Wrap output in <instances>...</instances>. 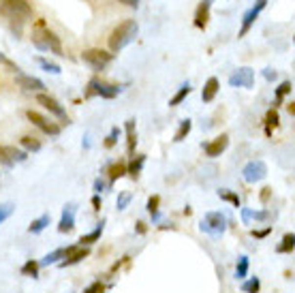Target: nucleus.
<instances>
[{
    "instance_id": "f257e3e1",
    "label": "nucleus",
    "mask_w": 295,
    "mask_h": 293,
    "mask_svg": "<svg viewBox=\"0 0 295 293\" xmlns=\"http://www.w3.org/2000/svg\"><path fill=\"white\" fill-rule=\"evenodd\" d=\"M32 45L41 52H52L56 56H62V43L58 35H54L49 28H45V21L39 20L35 30H32Z\"/></svg>"
},
{
    "instance_id": "f03ea898",
    "label": "nucleus",
    "mask_w": 295,
    "mask_h": 293,
    "mask_svg": "<svg viewBox=\"0 0 295 293\" xmlns=\"http://www.w3.org/2000/svg\"><path fill=\"white\" fill-rule=\"evenodd\" d=\"M137 32H139V24L135 20L122 21L120 26L113 28V32L109 37V49H111V52H120V49L126 47L130 41H135Z\"/></svg>"
},
{
    "instance_id": "7ed1b4c3",
    "label": "nucleus",
    "mask_w": 295,
    "mask_h": 293,
    "mask_svg": "<svg viewBox=\"0 0 295 293\" xmlns=\"http://www.w3.org/2000/svg\"><path fill=\"white\" fill-rule=\"evenodd\" d=\"M0 15L21 24L32 18V7L28 0H0Z\"/></svg>"
},
{
    "instance_id": "20e7f679",
    "label": "nucleus",
    "mask_w": 295,
    "mask_h": 293,
    "mask_svg": "<svg viewBox=\"0 0 295 293\" xmlns=\"http://www.w3.org/2000/svg\"><path fill=\"white\" fill-rule=\"evenodd\" d=\"M199 229L203 231V233H208V235H214V238L223 235L225 229H227V218H225V214H220V212H208L206 216H203Z\"/></svg>"
},
{
    "instance_id": "39448f33",
    "label": "nucleus",
    "mask_w": 295,
    "mask_h": 293,
    "mask_svg": "<svg viewBox=\"0 0 295 293\" xmlns=\"http://www.w3.org/2000/svg\"><path fill=\"white\" fill-rule=\"evenodd\" d=\"M82 60L90 66V69H94V71H103L105 66L113 60V54L105 52V49H99V47H92V49H86V52L82 54Z\"/></svg>"
},
{
    "instance_id": "423d86ee",
    "label": "nucleus",
    "mask_w": 295,
    "mask_h": 293,
    "mask_svg": "<svg viewBox=\"0 0 295 293\" xmlns=\"http://www.w3.org/2000/svg\"><path fill=\"white\" fill-rule=\"evenodd\" d=\"M94 94H99V97H103V99H113L120 94V86H116V84H105L101 80H90L88 90H86V99L94 97Z\"/></svg>"
},
{
    "instance_id": "0eeeda50",
    "label": "nucleus",
    "mask_w": 295,
    "mask_h": 293,
    "mask_svg": "<svg viewBox=\"0 0 295 293\" xmlns=\"http://www.w3.org/2000/svg\"><path fill=\"white\" fill-rule=\"evenodd\" d=\"M265 176H268V165H265L263 161H251L246 163L242 169V178L246 180L248 184H254V182H261Z\"/></svg>"
},
{
    "instance_id": "6e6552de",
    "label": "nucleus",
    "mask_w": 295,
    "mask_h": 293,
    "mask_svg": "<svg viewBox=\"0 0 295 293\" xmlns=\"http://www.w3.org/2000/svg\"><path fill=\"white\" fill-rule=\"evenodd\" d=\"M26 118H28V120H30L37 128H41V131H43L45 135H58V133H60V126H58V125H54L52 120H47L45 116H41L39 111H32V109H30V111H26Z\"/></svg>"
},
{
    "instance_id": "1a4fd4ad",
    "label": "nucleus",
    "mask_w": 295,
    "mask_h": 293,
    "mask_svg": "<svg viewBox=\"0 0 295 293\" xmlns=\"http://www.w3.org/2000/svg\"><path fill=\"white\" fill-rule=\"evenodd\" d=\"M28 159L24 150H18L13 146H0V163L4 167H13L15 163H24Z\"/></svg>"
},
{
    "instance_id": "9d476101",
    "label": "nucleus",
    "mask_w": 295,
    "mask_h": 293,
    "mask_svg": "<svg viewBox=\"0 0 295 293\" xmlns=\"http://www.w3.org/2000/svg\"><path fill=\"white\" fill-rule=\"evenodd\" d=\"M229 84L233 88H253V84H254V69H251V66H242V69H237L233 75L229 77Z\"/></svg>"
},
{
    "instance_id": "9b49d317",
    "label": "nucleus",
    "mask_w": 295,
    "mask_h": 293,
    "mask_svg": "<svg viewBox=\"0 0 295 293\" xmlns=\"http://www.w3.org/2000/svg\"><path fill=\"white\" fill-rule=\"evenodd\" d=\"M37 101L45 107V109H49V114H54L56 118H60V120H66V122H69L64 107H62L54 97H49V94H45V92H39V94H37Z\"/></svg>"
},
{
    "instance_id": "f8f14e48",
    "label": "nucleus",
    "mask_w": 295,
    "mask_h": 293,
    "mask_svg": "<svg viewBox=\"0 0 295 293\" xmlns=\"http://www.w3.org/2000/svg\"><path fill=\"white\" fill-rule=\"evenodd\" d=\"M75 212H77V206L75 204H66L64 210H62V218L58 223V231L60 233H71L75 229Z\"/></svg>"
},
{
    "instance_id": "ddd939ff",
    "label": "nucleus",
    "mask_w": 295,
    "mask_h": 293,
    "mask_svg": "<svg viewBox=\"0 0 295 293\" xmlns=\"http://www.w3.org/2000/svg\"><path fill=\"white\" fill-rule=\"evenodd\" d=\"M227 146H229V135H220V137H216L214 142L203 144V150H206V154L210 159H216V156H220L227 150Z\"/></svg>"
},
{
    "instance_id": "4468645a",
    "label": "nucleus",
    "mask_w": 295,
    "mask_h": 293,
    "mask_svg": "<svg viewBox=\"0 0 295 293\" xmlns=\"http://www.w3.org/2000/svg\"><path fill=\"white\" fill-rule=\"evenodd\" d=\"M15 82H18V86H20L21 90H28V92H41V90L45 88V84L39 80V77L24 75V73H18Z\"/></svg>"
},
{
    "instance_id": "2eb2a0df",
    "label": "nucleus",
    "mask_w": 295,
    "mask_h": 293,
    "mask_svg": "<svg viewBox=\"0 0 295 293\" xmlns=\"http://www.w3.org/2000/svg\"><path fill=\"white\" fill-rule=\"evenodd\" d=\"M210 9H212V0H201L199 7L195 11V26L199 30H206L210 21Z\"/></svg>"
},
{
    "instance_id": "dca6fc26",
    "label": "nucleus",
    "mask_w": 295,
    "mask_h": 293,
    "mask_svg": "<svg viewBox=\"0 0 295 293\" xmlns=\"http://www.w3.org/2000/svg\"><path fill=\"white\" fill-rule=\"evenodd\" d=\"M220 88V82L216 80V77H210V80L206 82V86H203V92H201V101L203 103H212L214 97H216Z\"/></svg>"
},
{
    "instance_id": "f3484780",
    "label": "nucleus",
    "mask_w": 295,
    "mask_h": 293,
    "mask_svg": "<svg viewBox=\"0 0 295 293\" xmlns=\"http://www.w3.org/2000/svg\"><path fill=\"white\" fill-rule=\"evenodd\" d=\"M103 229H105V221H101L92 231H90V233H86V235H82V238H79V246H88V244H94V242H99L101 233H103Z\"/></svg>"
},
{
    "instance_id": "a211bd4d",
    "label": "nucleus",
    "mask_w": 295,
    "mask_h": 293,
    "mask_svg": "<svg viewBox=\"0 0 295 293\" xmlns=\"http://www.w3.org/2000/svg\"><path fill=\"white\" fill-rule=\"evenodd\" d=\"M135 146H137V133H135V120L130 118L126 120V150L130 156L135 154Z\"/></svg>"
},
{
    "instance_id": "6ab92c4d",
    "label": "nucleus",
    "mask_w": 295,
    "mask_h": 293,
    "mask_svg": "<svg viewBox=\"0 0 295 293\" xmlns=\"http://www.w3.org/2000/svg\"><path fill=\"white\" fill-rule=\"evenodd\" d=\"M144 163H146V156H144V154H135L133 159H130L128 167H126V173L135 180V178H137L139 173H141V169H144Z\"/></svg>"
},
{
    "instance_id": "aec40b11",
    "label": "nucleus",
    "mask_w": 295,
    "mask_h": 293,
    "mask_svg": "<svg viewBox=\"0 0 295 293\" xmlns=\"http://www.w3.org/2000/svg\"><path fill=\"white\" fill-rule=\"evenodd\" d=\"M60 259H64V249H56L52 252H47L39 261V268H47V266H54V263H60Z\"/></svg>"
},
{
    "instance_id": "412c9836",
    "label": "nucleus",
    "mask_w": 295,
    "mask_h": 293,
    "mask_svg": "<svg viewBox=\"0 0 295 293\" xmlns=\"http://www.w3.org/2000/svg\"><path fill=\"white\" fill-rule=\"evenodd\" d=\"M259 18V11L257 9H251V11H246V13H244V18H242V28H240V37H244L246 35L248 30H251V26L254 24V20Z\"/></svg>"
},
{
    "instance_id": "4be33fe9",
    "label": "nucleus",
    "mask_w": 295,
    "mask_h": 293,
    "mask_svg": "<svg viewBox=\"0 0 295 293\" xmlns=\"http://www.w3.org/2000/svg\"><path fill=\"white\" fill-rule=\"evenodd\" d=\"M86 257H88V249H84V246H82V249H77L75 252H71V255L66 257V259H62V261H60V268L75 266V263H79L82 259H86Z\"/></svg>"
},
{
    "instance_id": "5701e85b",
    "label": "nucleus",
    "mask_w": 295,
    "mask_h": 293,
    "mask_svg": "<svg viewBox=\"0 0 295 293\" xmlns=\"http://www.w3.org/2000/svg\"><path fill=\"white\" fill-rule=\"evenodd\" d=\"M192 92V88H190V84L189 82H186V84H182V86H180V90H178V92H175L173 94V97L171 99H169V107H178L180 103H182V101L186 99V97H189V94Z\"/></svg>"
},
{
    "instance_id": "b1692460",
    "label": "nucleus",
    "mask_w": 295,
    "mask_h": 293,
    "mask_svg": "<svg viewBox=\"0 0 295 293\" xmlns=\"http://www.w3.org/2000/svg\"><path fill=\"white\" fill-rule=\"evenodd\" d=\"M47 225H49V214H43V216H39V218H35V221L30 223L28 231H30V233H41Z\"/></svg>"
},
{
    "instance_id": "393cba45",
    "label": "nucleus",
    "mask_w": 295,
    "mask_h": 293,
    "mask_svg": "<svg viewBox=\"0 0 295 293\" xmlns=\"http://www.w3.org/2000/svg\"><path fill=\"white\" fill-rule=\"evenodd\" d=\"M248 268H251V259H248L246 255H242L240 259H237V266H235V276H237V278H246Z\"/></svg>"
},
{
    "instance_id": "a878e982",
    "label": "nucleus",
    "mask_w": 295,
    "mask_h": 293,
    "mask_svg": "<svg viewBox=\"0 0 295 293\" xmlns=\"http://www.w3.org/2000/svg\"><path fill=\"white\" fill-rule=\"evenodd\" d=\"M293 246H295V233L293 231H289V233L282 238V242L278 244V252H293Z\"/></svg>"
},
{
    "instance_id": "bb28decb",
    "label": "nucleus",
    "mask_w": 295,
    "mask_h": 293,
    "mask_svg": "<svg viewBox=\"0 0 295 293\" xmlns=\"http://www.w3.org/2000/svg\"><path fill=\"white\" fill-rule=\"evenodd\" d=\"M190 128H192V122L186 118V120L180 122V128H178V133H175V137H173V142H182V139L186 137V135L190 133Z\"/></svg>"
},
{
    "instance_id": "cd10ccee",
    "label": "nucleus",
    "mask_w": 295,
    "mask_h": 293,
    "mask_svg": "<svg viewBox=\"0 0 295 293\" xmlns=\"http://www.w3.org/2000/svg\"><path fill=\"white\" fill-rule=\"evenodd\" d=\"M218 197L223 201H229V204H233L235 208H240V197H237V193H231L229 188H220L218 190Z\"/></svg>"
},
{
    "instance_id": "c85d7f7f",
    "label": "nucleus",
    "mask_w": 295,
    "mask_h": 293,
    "mask_svg": "<svg viewBox=\"0 0 295 293\" xmlns=\"http://www.w3.org/2000/svg\"><path fill=\"white\" fill-rule=\"evenodd\" d=\"M20 144L24 146L28 152H39V150H41V144H39L35 137H30V135H24V137L20 139Z\"/></svg>"
},
{
    "instance_id": "c756f323",
    "label": "nucleus",
    "mask_w": 295,
    "mask_h": 293,
    "mask_svg": "<svg viewBox=\"0 0 295 293\" xmlns=\"http://www.w3.org/2000/svg\"><path fill=\"white\" fill-rule=\"evenodd\" d=\"M124 173H126V165L124 163H116V165H111V173H109V184H113L118 178H122Z\"/></svg>"
},
{
    "instance_id": "7c9ffc66",
    "label": "nucleus",
    "mask_w": 295,
    "mask_h": 293,
    "mask_svg": "<svg viewBox=\"0 0 295 293\" xmlns=\"http://www.w3.org/2000/svg\"><path fill=\"white\" fill-rule=\"evenodd\" d=\"M21 274H26V276H32V278H37L39 276V261H26L24 266H21Z\"/></svg>"
},
{
    "instance_id": "2f4dec72",
    "label": "nucleus",
    "mask_w": 295,
    "mask_h": 293,
    "mask_svg": "<svg viewBox=\"0 0 295 293\" xmlns=\"http://www.w3.org/2000/svg\"><path fill=\"white\" fill-rule=\"evenodd\" d=\"M259 289H261V280L257 278V276H253L251 280H246V283L242 285L244 293H259Z\"/></svg>"
},
{
    "instance_id": "473e14b6",
    "label": "nucleus",
    "mask_w": 295,
    "mask_h": 293,
    "mask_svg": "<svg viewBox=\"0 0 295 293\" xmlns=\"http://www.w3.org/2000/svg\"><path fill=\"white\" fill-rule=\"evenodd\" d=\"M37 60H39V64H41V69H43L45 73H52V75H58V73L62 71L56 63H49V60H45V58H37Z\"/></svg>"
},
{
    "instance_id": "72a5a7b5",
    "label": "nucleus",
    "mask_w": 295,
    "mask_h": 293,
    "mask_svg": "<svg viewBox=\"0 0 295 293\" xmlns=\"http://www.w3.org/2000/svg\"><path fill=\"white\" fill-rule=\"evenodd\" d=\"M13 212H15V206L11 204V201H4V204H0V225L7 221V218H9Z\"/></svg>"
},
{
    "instance_id": "f704fd0d",
    "label": "nucleus",
    "mask_w": 295,
    "mask_h": 293,
    "mask_svg": "<svg viewBox=\"0 0 295 293\" xmlns=\"http://www.w3.org/2000/svg\"><path fill=\"white\" fill-rule=\"evenodd\" d=\"M291 88H293V84H291V82H282L280 86L276 88V101H278V103H280V101L285 99L289 92H291Z\"/></svg>"
},
{
    "instance_id": "c9c22d12",
    "label": "nucleus",
    "mask_w": 295,
    "mask_h": 293,
    "mask_svg": "<svg viewBox=\"0 0 295 293\" xmlns=\"http://www.w3.org/2000/svg\"><path fill=\"white\" fill-rule=\"evenodd\" d=\"M118 137H120V128L113 126L111 131H109V135L105 137V146H107V148H113V146L118 144Z\"/></svg>"
},
{
    "instance_id": "e433bc0d",
    "label": "nucleus",
    "mask_w": 295,
    "mask_h": 293,
    "mask_svg": "<svg viewBox=\"0 0 295 293\" xmlns=\"http://www.w3.org/2000/svg\"><path fill=\"white\" fill-rule=\"evenodd\" d=\"M265 122H268V133H272V128L278 126V111L276 109H270L268 116H265Z\"/></svg>"
},
{
    "instance_id": "4c0bfd02",
    "label": "nucleus",
    "mask_w": 295,
    "mask_h": 293,
    "mask_svg": "<svg viewBox=\"0 0 295 293\" xmlns=\"http://www.w3.org/2000/svg\"><path fill=\"white\" fill-rule=\"evenodd\" d=\"M130 204V193H120L116 199V208L118 210H126V206Z\"/></svg>"
},
{
    "instance_id": "58836bf2",
    "label": "nucleus",
    "mask_w": 295,
    "mask_h": 293,
    "mask_svg": "<svg viewBox=\"0 0 295 293\" xmlns=\"http://www.w3.org/2000/svg\"><path fill=\"white\" fill-rule=\"evenodd\" d=\"M158 204H161V197L158 195H152L150 199H148V212H158Z\"/></svg>"
},
{
    "instance_id": "ea45409f",
    "label": "nucleus",
    "mask_w": 295,
    "mask_h": 293,
    "mask_svg": "<svg viewBox=\"0 0 295 293\" xmlns=\"http://www.w3.org/2000/svg\"><path fill=\"white\" fill-rule=\"evenodd\" d=\"M103 283H101V280H96V283H92L90 287H86V289H84V293H103Z\"/></svg>"
},
{
    "instance_id": "a19ab883",
    "label": "nucleus",
    "mask_w": 295,
    "mask_h": 293,
    "mask_svg": "<svg viewBox=\"0 0 295 293\" xmlns=\"http://www.w3.org/2000/svg\"><path fill=\"white\" fill-rule=\"evenodd\" d=\"M0 64H7V66H11V69H13L15 73H18V71H20V66H18V64H13V63H11V60H9V58H7V56H4L2 52H0Z\"/></svg>"
},
{
    "instance_id": "79ce46f5",
    "label": "nucleus",
    "mask_w": 295,
    "mask_h": 293,
    "mask_svg": "<svg viewBox=\"0 0 295 293\" xmlns=\"http://www.w3.org/2000/svg\"><path fill=\"white\" fill-rule=\"evenodd\" d=\"M253 212H254V210H251V208H242V221L246 223V225L253 221Z\"/></svg>"
},
{
    "instance_id": "37998d69",
    "label": "nucleus",
    "mask_w": 295,
    "mask_h": 293,
    "mask_svg": "<svg viewBox=\"0 0 295 293\" xmlns=\"http://www.w3.org/2000/svg\"><path fill=\"white\" fill-rule=\"evenodd\" d=\"M103 190H105V182H103L101 178H96V180H94V193H96V195H101Z\"/></svg>"
},
{
    "instance_id": "c03bdc74",
    "label": "nucleus",
    "mask_w": 295,
    "mask_h": 293,
    "mask_svg": "<svg viewBox=\"0 0 295 293\" xmlns=\"http://www.w3.org/2000/svg\"><path fill=\"white\" fill-rule=\"evenodd\" d=\"M270 231H272V225H268V227L261 229V231H253V235H254V238H265V235H268Z\"/></svg>"
},
{
    "instance_id": "a18cd8bd",
    "label": "nucleus",
    "mask_w": 295,
    "mask_h": 293,
    "mask_svg": "<svg viewBox=\"0 0 295 293\" xmlns=\"http://www.w3.org/2000/svg\"><path fill=\"white\" fill-rule=\"evenodd\" d=\"M263 77H265L268 82H274V80H276V71H274V69H263Z\"/></svg>"
},
{
    "instance_id": "49530a36",
    "label": "nucleus",
    "mask_w": 295,
    "mask_h": 293,
    "mask_svg": "<svg viewBox=\"0 0 295 293\" xmlns=\"http://www.w3.org/2000/svg\"><path fill=\"white\" fill-rule=\"evenodd\" d=\"M270 195H272V188H270V187H265L263 190H261V201H263V204H268Z\"/></svg>"
},
{
    "instance_id": "de8ad7c7",
    "label": "nucleus",
    "mask_w": 295,
    "mask_h": 293,
    "mask_svg": "<svg viewBox=\"0 0 295 293\" xmlns=\"http://www.w3.org/2000/svg\"><path fill=\"white\" fill-rule=\"evenodd\" d=\"M118 2L126 4V7H133V9H137V7H139V0H118Z\"/></svg>"
},
{
    "instance_id": "09e8293b",
    "label": "nucleus",
    "mask_w": 295,
    "mask_h": 293,
    "mask_svg": "<svg viewBox=\"0 0 295 293\" xmlns=\"http://www.w3.org/2000/svg\"><path fill=\"white\" fill-rule=\"evenodd\" d=\"M265 4H268V0H257V4H254V9H257L259 13H261V11L265 9Z\"/></svg>"
},
{
    "instance_id": "8fccbe9b",
    "label": "nucleus",
    "mask_w": 295,
    "mask_h": 293,
    "mask_svg": "<svg viewBox=\"0 0 295 293\" xmlns=\"http://www.w3.org/2000/svg\"><path fill=\"white\" fill-rule=\"evenodd\" d=\"M92 206H94V210H101V197L99 195L92 197Z\"/></svg>"
},
{
    "instance_id": "3c124183",
    "label": "nucleus",
    "mask_w": 295,
    "mask_h": 293,
    "mask_svg": "<svg viewBox=\"0 0 295 293\" xmlns=\"http://www.w3.org/2000/svg\"><path fill=\"white\" fill-rule=\"evenodd\" d=\"M137 233H146V223H137Z\"/></svg>"
}]
</instances>
